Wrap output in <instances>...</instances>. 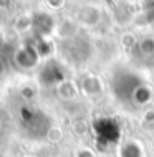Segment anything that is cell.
Masks as SVG:
<instances>
[{
  "mask_svg": "<svg viewBox=\"0 0 154 157\" xmlns=\"http://www.w3.org/2000/svg\"><path fill=\"white\" fill-rule=\"evenodd\" d=\"M78 20L85 25H95L100 20V12L93 7H85L78 12Z\"/></svg>",
  "mask_w": 154,
  "mask_h": 157,
  "instance_id": "6",
  "label": "cell"
},
{
  "mask_svg": "<svg viewBox=\"0 0 154 157\" xmlns=\"http://www.w3.org/2000/svg\"><path fill=\"white\" fill-rule=\"evenodd\" d=\"M75 157H96V155H95V152H93L91 149L83 147V149H78V151H76Z\"/></svg>",
  "mask_w": 154,
  "mask_h": 157,
  "instance_id": "12",
  "label": "cell"
},
{
  "mask_svg": "<svg viewBox=\"0 0 154 157\" xmlns=\"http://www.w3.org/2000/svg\"><path fill=\"white\" fill-rule=\"evenodd\" d=\"M119 157H144L143 146L134 139H128L119 146Z\"/></svg>",
  "mask_w": 154,
  "mask_h": 157,
  "instance_id": "4",
  "label": "cell"
},
{
  "mask_svg": "<svg viewBox=\"0 0 154 157\" xmlns=\"http://www.w3.org/2000/svg\"><path fill=\"white\" fill-rule=\"evenodd\" d=\"M81 90H83L85 94L88 96H95L98 93H101V81L100 78L95 75H88L81 79Z\"/></svg>",
  "mask_w": 154,
  "mask_h": 157,
  "instance_id": "5",
  "label": "cell"
},
{
  "mask_svg": "<svg viewBox=\"0 0 154 157\" xmlns=\"http://www.w3.org/2000/svg\"><path fill=\"white\" fill-rule=\"evenodd\" d=\"M22 96H23V98H30V96H33V91L30 90V88H27V90L22 91Z\"/></svg>",
  "mask_w": 154,
  "mask_h": 157,
  "instance_id": "15",
  "label": "cell"
},
{
  "mask_svg": "<svg viewBox=\"0 0 154 157\" xmlns=\"http://www.w3.org/2000/svg\"><path fill=\"white\" fill-rule=\"evenodd\" d=\"M3 70H5V68H3V61H2V60H0V76H2V75H3Z\"/></svg>",
  "mask_w": 154,
  "mask_h": 157,
  "instance_id": "16",
  "label": "cell"
},
{
  "mask_svg": "<svg viewBox=\"0 0 154 157\" xmlns=\"http://www.w3.org/2000/svg\"><path fill=\"white\" fill-rule=\"evenodd\" d=\"M123 43H124L126 46H131V45H134L136 41H134V38H132V35H128V36L123 38Z\"/></svg>",
  "mask_w": 154,
  "mask_h": 157,
  "instance_id": "14",
  "label": "cell"
},
{
  "mask_svg": "<svg viewBox=\"0 0 154 157\" xmlns=\"http://www.w3.org/2000/svg\"><path fill=\"white\" fill-rule=\"evenodd\" d=\"M45 136H46V139H48L50 142H60V141H61V137H63V132H61L60 127L50 126L48 131L45 132Z\"/></svg>",
  "mask_w": 154,
  "mask_h": 157,
  "instance_id": "11",
  "label": "cell"
},
{
  "mask_svg": "<svg viewBox=\"0 0 154 157\" xmlns=\"http://www.w3.org/2000/svg\"><path fill=\"white\" fill-rule=\"evenodd\" d=\"M139 79L131 73H123L119 75L114 81V91L119 98H126V96H132L134 90L139 86Z\"/></svg>",
  "mask_w": 154,
  "mask_h": 157,
  "instance_id": "2",
  "label": "cell"
},
{
  "mask_svg": "<svg viewBox=\"0 0 154 157\" xmlns=\"http://www.w3.org/2000/svg\"><path fill=\"white\" fill-rule=\"evenodd\" d=\"M33 25V20H32V17H28V15H22V17H18L17 18V22H15V28L18 32H27L30 27Z\"/></svg>",
  "mask_w": 154,
  "mask_h": 157,
  "instance_id": "10",
  "label": "cell"
},
{
  "mask_svg": "<svg viewBox=\"0 0 154 157\" xmlns=\"http://www.w3.org/2000/svg\"><path fill=\"white\" fill-rule=\"evenodd\" d=\"M95 131L98 134V139L103 144H109V142H116L121 136L119 126L116 121L113 119H100L95 122Z\"/></svg>",
  "mask_w": 154,
  "mask_h": 157,
  "instance_id": "1",
  "label": "cell"
},
{
  "mask_svg": "<svg viewBox=\"0 0 154 157\" xmlns=\"http://www.w3.org/2000/svg\"><path fill=\"white\" fill-rule=\"evenodd\" d=\"M139 52L143 55H154V40L152 38H143V40L139 41Z\"/></svg>",
  "mask_w": 154,
  "mask_h": 157,
  "instance_id": "9",
  "label": "cell"
},
{
  "mask_svg": "<svg viewBox=\"0 0 154 157\" xmlns=\"http://www.w3.org/2000/svg\"><path fill=\"white\" fill-rule=\"evenodd\" d=\"M28 157H33V155H28Z\"/></svg>",
  "mask_w": 154,
  "mask_h": 157,
  "instance_id": "17",
  "label": "cell"
},
{
  "mask_svg": "<svg viewBox=\"0 0 154 157\" xmlns=\"http://www.w3.org/2000/svg\"><path fill=\"white\" fill-rule=\"evenodd\" d=\"M73 129H75V132H76V134H85L88 127H86V122H85V121H76Z\"/></svg>",
  "mask_w": 154,
  "mask_h": 157,
  "instance_id": "13",
  "label": "cell"
},
{
  "mask_svg": "<svg viewBox=\"0 0 154 157\" xmlns=\"http://www.w3.org/2000/svg\"><path fill=\"white\" fill-rule=\"evenodd\" d=\"M57 91H58V94L61 96L63 99H71V98L76 96V86H75V83L66 81V79L58 84Z\"/></svg>",
  "mask_w": 154,
  "mask_h": 157,
  "instance_id": "8",
  "label": "cell"
},
{
  "mask_svg": "<svg viewBox=\"0 0 154 157\" xmlns=\"http://www.w3.org/2000/svg\"><path fill=\"white\" fill-rule=\"evenodd\" d=\"M14 60L20 68H33L40 60V55L33 46H22L15 52Z\"/></svg>",
  "mask_w": 154,
  "mask_h": 157,
  "instance_id": "3",
  "label": "cell"
},
{
  "mask_svg": "<svg viewBox=\"0 0 154 157\" xmlns=\"http://www.w3.org/2000/svg\"><path fill=\"white\" fill-rule=\"evenodd\" d=\"M131 98L134 99L136 104H146V103H149V101H151L152 91L149 90L148 86H144V84H139V86L134 90V93H132Z\"/></svg>",
  "mask_w": 154,
  "mask_h": 157,
  "instance_id": "7",
  "label": "cell"
}]
</instances>
